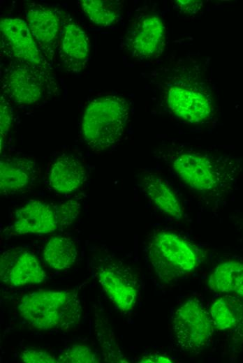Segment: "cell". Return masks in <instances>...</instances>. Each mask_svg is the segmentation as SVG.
<instances>
[{"mask_svg": "<svg viewBox=\"0 0 243 363\" xmlns=\"http://www.w3.org/2000/svg\"><path fill=\"white\" fill-rule=\"evenodd\" d=\"M98 282L110 300L121 311L132 310L136 303L138 282L128 267L116 263L102 265Z\"/></svg>", "mask_w": 243, "mask_h": 363, "instance_id": "cell-11", "label": "cell"}, {"mask_svg": "<svg viewBox=\"0 0 243 363\" xmlns=\"http://www.w3.org/2000/svg\"><path fill=\"white\" fill-rule=\"evenodd\" d=\"M50 72L18 61H11L1 76L3 95L22 105L39 101L52 89Z\"/></svg>", "mask_w": 243, "mask_h": 363, "instance_id": "cell-6", "label": "cell"}, {"mask_svg": "<svg viewBox=\"0 0 243 363\" xmlns=\"http://www.w3.org/2000/svg\"><path fill=\"white\" fill-rule=\"evenodd\" d=\"M128 115L129 105L122 96L106 95L91 100L82 121L84 140L96 152L113 147L124 133Z\"/></svg>", "mask_w": 243, "mask_h": 363, "instance_id": "cell-3", "label": "cell"}, {"mask_svg": "<svg viewBox=\"0 0 243 363\" xmlns=\"http://www.w3.org/2000/svg\"><path fill=\"white\" fill-rule=\"evenodd\" d=\"M0 36L1 50L7 57L50 72L49 62L26 21L17 17L1 18Z\"/></svg>", "mask_w": 243, "mask_h": 363, "instance_id": "cell-8", "label": "cell"}, {"mask_svg": "<svg viewBox=\"0 0 243 363\" xmlns=\"http://www.w3.org/2000/svg\"><path fill=\"white\" fill-rule=\"evenodd\" d=\"M214 326L221 331H243V297L226 294L216 299L210 308Z\"/></svg>", "mask_w": 243, "mask_h": 363, "instance_id": "cell-16", "label": "cell"}, {"mask_svg": "<svg viewBox=\"0 0 243 363\" xmlns=\"http://www.w3.org/2000/svg\"><path fill=\"white\" fill-rule=\"evenodd\" d=\"M0 277L3 283L17 287L40 283L46 278V273L33 253L15 248L1 253Z\"/></svg>", "mask_w": 243, "mask_h": 363, "instance_id": "cell-12", "label": "cell"}, {"mask_svg": "<svg viewBox=\"0 0 243 363\" xmlns=\"http://www.w3.org/2000/svg\"><path fill=\"white\" fill-rule=\"evenodd\" d=\"M82 10L88 19L100 27H108L119 18L122 3L112 0L79 1Z\"/></svg>", "mask_w": 243, "mask_h": 363, "instance_id": "cell-21", "label": "cell"}, {"mask_svg": "<svg viewBox=\"0 0 243 363\" xmlns=\"http://www.w3.org/2000/svg\"><path fill=\"white\" fill-rule=\"evenodd\" d=\"M20 360L27 363H55L57 358L50 353L38 349H25L20 355Z\"/></svg>", "mask_w": 243, "mask_h": 363, "instance_id": "cell-25", "label": "cell"}, {"mask_svg": "<svg viewBox=\"0 0 243 363\" xmlns=\"http://www.w3.org/2000/svg\"><path fill=\"white\" fill-rule=\"evenodd\" d=\"M141 184L147 197L159 209L174 218H182L181 203L165 180L155 175L148 174L142 177Z\"/></svg>", "mask_w": 243, "mask_h": 363, "instance_id": "cell-18", "label": "cell"}, {"mask_svg": "<svg viewBox=\"0 0 243 363\" xmlns=\"http://www.w3.org/2000/svg\"><path fill=\"white\" fill-rule=\"evenodd\" d=\"M208 285L214 292L243 297V262L219 264L210 274Z\"/></svg>", "mask_w": 243, "mask_h": 363, "instance_id": "cell-19", "label": "cell"}, {"mask_svg": "<svg viewBox=\"0 0 243 363\" xmlns=\"http://www.w3.org/2000/svg\"><path fill=\"white\" fill-rule=\"evenodd\" d=\"M127 50L133 58L147 60L158 57L165 45V27L156 13L138 15L125 36Z\"/></svg>", "mask_w": 243, "mask_h": 363, "instance_id": "cell-9", "label": "cell"}, {"mask_svg": "<svg viewBox=\"0 0 243 363\" xmlns=\"http://www.w3.org/2000/svg\"><path fill=\"white\" fill-rule=\"evenodd\" d=\"M64 13L54 8L33 4L25 10L26 22L45 57L52 62L58 50Z\"/></svg>", "mask_w": 243, "mask_h": 363, "instance_id": "cell-10", "label": "cell"}, {"mask_svg": "<svg viewBox=\"0 0 243 363\" xmlns=\"http://www.w3.org/2000/svg\"><path fill=\"white\" fill-rule=\"evenodd\" d=\"M147 254L158 277L165 282L192 272L201 260L198 248L175 232L168 230L152 235L147 244Z\"/></svg>", "mask_w": 243, "mask_h": 363, "instance_id": "cell-4", "label": "cell"}, {"mask_svg": "<svg viewBox=\"0 0 243 363\" xmlns=\"http://www.w3.org/2000/svg\"><path fill=\"white\" fill-rule=\"evenodd\" d=\"M164 94L168 108L184 121L201 124L213 113L211 94L201 82L177 78L168 82Z\"/></svg>", "mask_w": 243, "mask_h": 363, "instance_id": "cell-5", "label": "cell"}, {"mask_svg": "<svg viewBox=\"0 0 243 363\" xmlns=\"http://www.w3.org/2000/svg\"><path fill=\"white\" fill-rule=\"evenodd\" d=\"M214 324L210 314L196 299L184 302L175 312L172 329L179 346L186 351H199L212 337Z\"/></svg>", "mask_w": 243, "mask_h": 363, "instance_id": "cell-7", "label": "cell"}, {"mask_svg": "<svg viewBox=\"0 0 243 363\" xmlns=\"http://www.w3.org/2000/svg\"><path fill=\"white\" fill-rule=\"evenodd\" d=\"M140 362H172L171 359L160 353H151L142 357Z\"/></svg>", "mask_w": 243, "mask_h": 363, "instance_id": "cell-27", "label": "cell"}, {"mask_svg": "<svg viewBox=\"0 0 243 363\" xmlns=\"http://www.w3.org/2000/svg\"><path fill=\"white\" fill-rule=\"evenodd\" d=\"M99 355L89 346L74 344L64 350L57 358L60 363H96Z\"/></svg>", "mask_w": 243, "mask_h": 363, "instance_id": "cell-22", "label": "cell"}, {"mask_svg": "<svg viewBox=\"0 0 243 363\" xmlns=\"http://www.w3.org/2000/svg\"><path fill=\"white\" fill-rule=\"evenodd\" d=\"M35 173L34 161L17 157L0 162V190L5 195L20 191L29 185Z\"/></svg>", "mask_w": 243, "mask_h": 363, "instance_id": "cell-17", "label": "cell"}, {"mask_svg": "<svg viewBox=\"0 0 243 363\" xmlns=\"http://www.w3.org/2000/svg\"><path fill=\"white\" fill-rule=\"evenodd\" d=\"M77 255L75 242L70 237L61 235L51 237L43 251L44 261L55 270L71 267L75 262Z\"/></svg>", "mask_w": 243, "mask_h": 363, "instance_id": "cell-20", "label": "cell"}, {"mask_svg": "<svg viewBox=\"0 0 243 363\" xmlns=\"http://www.w3.org/2000/svg\"><path fill=\"white\" fill-rule=\"evenodd\" d=\"M86 177L85 168L78 158L64 155L58 157L51 165L48 182L56 191L68 193L79 189Z\"/></svg>", "mask_w": 243, "mask_h": 363, "instance_id": "cell-15", "label": "cell"}, {"mask_svg": "<svg viewBox=\"0 0 243 363\" xmlns=\"http://www.w3.org/2000/svg\"><path fill=\"white\" fill-rule=\"evenodd\" d=\"M58 227L54 209L42 201H29L15 211L13 229L18 235H45Z\"/></svg>", "mask_w": 243, "mask_h": 363, "instance_id": "cell-14", "label": "cell"}, {"mask_svg": "<svg viewBox=\"0 0 243 363\" xmlns=\"http://www.w3.org/2000/svg\"><path fill=\"white\" fill-rule=\"evenodd\" d=\"M177 177L190 188L207 195L225 192L237 174L228 158L193 149L171 147L163 153Z\"/></svg>", "mask_w": 243, "mask_h": 363, "instance_id": "cell-1", "label": "cell"}, {"mask_svg": "<svg viewBox=\"0 0 243 363\" xmlns=\"http://www.w3.org/2000/svg\"><path fill=\"white\" fill-rule=\"evenodd\" d=\"M17 309L22 319L38 330H75L82 315L80 299L68 290H44L22 297Z\"/></svg>", "mask_w": 243, "mask_h": 363, "instance_id": "cell-2", "label": "cell"}, {"mask_svg": "<svg viewBox=\"0 0 243 363\" xmlns=\"http://www.w3.org/2000/svg\"><path fill=\"white\" fill-rule=\"evenodd\" d=\"M57 52L66 71L79 73L89 61L90 45L82 28L68 15L64 16Z\"/></svg>", "mask_w": 243, "mask_h": 363, "instance_id": "cell-13", "label": "cell"}, {"mask_svg": "<svg viewBox=\"0 0 243 363\" xmlns=\"http://www.w3.org/2000/svg\"><path fill=\"white\" fill-rule=\"evenodd\" d=\"M13 120L12 108L8 100L4 95L0 101V141L1 149L8 133Z\"/></svg>", "mask_w": 243, "mask_h": 363, "instance_id": "cell-24", "label": "cell"}, {"mask_svg": "<svg viewBox=\"0 0 243 363\" xmlns=\"http://www.w3.org/2000/svg\"><path fill=\"white\" fill-rule=\"evenodd\" d=\"M175 8L184 15H194L202 8V1L196 0H176L174 1Z\"/></svg>", "mask_w": 243, "mask_h": 363, "instance_id": "cell-26", "label": "cell"}, {"mask_svg": "<svg viewBox=\"0 0 243 363\" xmlns=\"http://www.w3.org/2000/svg\"><path fill=\"white\" fill-rule=\"evenodd\" d=\"M81 211L80 203L70 200L61 203L54 208L58 226L67 228L77 219Z\"/></svg>", "mask_w": 243, "mask_h": 363, "instance_id": "cell-23", "label": "cell"}]
</instances>
